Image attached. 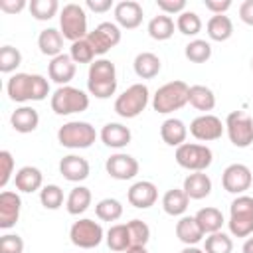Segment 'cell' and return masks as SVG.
Wrapping results in <instances>:
<instances>
[{
  "label": "cell",
  "mask_w": 253,
  "mask_h": 253,
  "mask_svg": "<svg viewBox=\"0 0 253 253\" xmlns=\"http://www.w3.org/2000/svg\"><path fill=\"white\" fill-rule=\"evenodd\" d=\"M6 91L16 103L43 101L49 95V81L40 73H16L8 79Z\"/></svg>",
  "instance_id": "obj_1"
},
{
  "label": "cell",
  "mask_w": 253,
  "mask_h": 253,
  "mask_svg": "<svg viewBox=\"0 0 253 253\" xmlns=\"http://www.w3.org/2000/svg\"><path fill=\"white\" fill-rule=\"evenodd\" d=\"M87 89L97 99H109L117 91V69L111 59H95L89 65Z\"/></svg>",
  "instance_id": "obj_2"
},
{
  "label": "cell",
  "mask_w": 253,
  "mask_h": 253,
  "mask_svg": "<svg viewBox=\"0 0 253 253\" xmlns=\"http://www.w3.org/2000/svg\"><path fill=\"white\" fill-rule=\"evenodd\" d=\"M188 91L190 87L184 81H168L162 87L156 89L154 97H152V107L156 113L160 115H168L172 111L182 109L188 103Z\"/></svg>",
  "instance_id": "obj_3"
},
{
  "label": "cell",
  "mask_w": 253,
  "mask_h": 253,
  "mask_svg": "<svg viewBox=\"0 0 253 253\" xmlns=\"http://www.w3.org/2000/svg\"><path fill=\"white\" fill-rule=\"evenodd\" d=\"M229 231L235 237H249L253 233V198L237 196L229 206Z\"/></svg>",
  "instance_id": "obj_4"
},
{
  "label": "cell",
  "mask_w": 253,
  "mask_h": 253,
  "mask_svg": "<svg viewBox=\"0 0 253 253\" xmlns=\"http://www.w3.org/2000/svg\"><path fill=\"white\" fill-rule=\"evenodd\" d=\"M59 28H61V36L65 40L79 42L83 38H87V14L85 8L81 4H65L59 12Z\"/></svg>",
  "instance_id": "obj_5"
},
{
  "label": "cell",
  "mask_w": 253,
  "mask_h": 253,
  "mask_svg": "<svg viewBox=\"0 0 253 253\" xmlns=\"http://www.w3.org/2000/svg\"><path fill=\"white\" fill-rule=\"evenodd\" d=\"M51 111L55 115H73V113H83L89 107V95L77 87L63 85L57 87L51 95Z\"/></svg>",
  "instance_id": "obj_6"
},
{
  "label": "cell",
  "mask_w": 253,
  "mask_h": 253,
  "mask_svg": "<svg viewBox=\"0 0 253 253\" xmlns=\"http://www.w3.org/2000/svg\"><path fill=\"white\" fill-rule=\"evenodd\" d=\"M148 99H150L148 87L144 83H134V85H130L128 89H125L117 97L115 113L119 117H123V119H134V117H138L146 109Z\"/></svg>",
  "instance_id": "obj_7"
},
{
  "label": "cell",
  "mask_w": 253,
  "mask_h": 253,
  "mask_svg": "<svg viewBox=\"0 0 253 253\" xmlns=\"http://www.w3.org/2000/svg\"><path fill=\"white\" fill-rule=\"evenodd\" d=\"M97 138L95 126L85 121H69L57 130V140L65 148H89Z\"/></svg>",
  "instance_id": "obj_8"
},
{
  "label": "cell",
  "mask_w": 253,
  "mask_h": 253,
  "mask_svg": "<svg viewBox=\"0 0 253 253\" xmlns=\"http://www.w3.org/2000/svg\"><path fill=\"white\" fill-rule=\"evenodd\" d=\"M174 156L182 168L192 170V172H204L206 168H210L213 160V152L206 144H192V142L180 144Z\"/></svg>",
  "instance_id": "obj_9"
},
{
  "label": "cell",
  "mask_w": 253,
  "mask_h": 253,
  "mask_svg": "<svg viewBox=\"0 0 253 253\" xmlns=\"http://www.w3.org/2000/svg\"><path fill=\"white\" fill-rule=\"evenodd\" d=\"M103 227L99 221L95 219H89V217H83V219H77L71 229H69V239L75 247L79 249H93L97 247L101 241H103Z\"/></svg>",
  "instance_id": "obj_10"
},
{
  "label": "cell",
  "mask_w": 253,
  "mask_h": 253,
  "mask_svg": "<svg viewBox=\"0 0 253 253\" xmlns=\"http://www.w3.org/2000/svg\"><path fill=\"white\" fill-rule=\"evenodd\" d=\"M225 130L233 146L247 148L253 142V119L243 111H233L225 119Z\"/></svg>",
  "instance_id": "obj_11"
},
{
  "label": "cell",
  "mask_w": 253,
  "mask_h": 253,
  "mask_svg": "<svg viewBox=\"0 0 253 253\" xmlns=\"http://www.w3.org/2000/svg\"><path fill=\"white\" fill-rule=\"evenodd\" d=\"M87 42L91 43L95 55H105L121 42V28L113 22H101L95 30L87 34Z\"/></svg>",
  "instance_id": "obj_12"
},
{
  "label": "cell",
  "mask_w": 253,
  "mask_h": 253,
  "mask_svg": "<svg viewBox=\"0 0 253 253\" xmlns=\"http://www.w3.org/2000/svg\"><path fill=\"white\" fill-rule=\"evenodd\" d=\"M251 182H253V174L251 170L245 166V164H229L223 174H221V186L225 192L229 194H237L241 196L243 192H247L251 188Z\"/></svg>",
  "instance_id": "obj_13"
},
{
  "label": "cell",
  "mask_w": 253,
  "mask_h": 253,
  "mask_svg": "<svg viewBox=\"0 0 253 253\" xmlns=\"http://www.w3.org/2000/svg\"><path fill=\"white\" fill-rule=\"evenodd\" d=\"M223 128H225V125L215 115H210V113H204V115L196 117L190 123V134L194 138L202 140V142H210V140L221 138Z\"/></svg>",
  "instance_id": "obj_14"
},
{
  "label": "cell",
  "mask_w": 253,
  "mask_h": 253,
  "mask_svg": "<svg viewBox=\"0 0 253 253\" xmlns=\"http://www.w3.org/2000/svg\"><path fill=\"white\" fill-rule=\"evenodd\" d=\"M105 170L111 178L115 180H132L138 174V162L134 156L126 154V152H117L111 154L105 162Z\"/></svg>",
  "instance_id": "obj_15"
},
{
  "label": "cell",
  "mask_w": 253,
  "mask_h": 253,
  "mask_svg": "<svg viewBox=\"0 0 253 253\" xmlns=\"http://www.w3.org/2000/svg\"><path fill=\"white\" fill-rule=\"evenodd\" d=\"M126 198H128L130 206H134L138 210H148L158 200V188L148 180H140V182H134L128 188Z\"/></svg>",
  "instance_id": "obj_16"
},
{
  "label": "cell",
  "mask_w": 253,
  "mask_h": 253,
  "mask_svg": "<svg viewBox=\"0 0 253 253\" xmlns=\"http://www.w3.org/2000/svg\"><path fill=\"white\" fill-rule=\"evenodd\" d=\"M142 6L134 0H123L115 6V20L117 26L125 28V30H134L142 24Z\"/></svg>",
  "instance_id": "obj_17"
},
{
  "label": "cell",
  "mask_w": 253,
  "mask_h": 253,
  "mask_svg": "<svg viewBox=\"0 0 253 253\" xmlns=\"http://www.w3.org/2000/svg\"><path fill=\"white\" fill-rule=\"evenodd\" d=\"M20 210H22V200L16 192L4 190L0 194V227L2 229H10L16 225L18 217H20Z\"/></svg>",
  "instance_id": "obj_18"
},
{
  "label": "cell",
  "mask_w": 253,
  "mask_h": 253,
  "mask_svg": "<svg viewBox=\"0 0 253 253\" xmlns=\"http://www.w3.org/2000/svg\"><path fill=\"white\" fill-rule=\"evenodd\" d=\"M47 75L53 83H57L59 87L69 85V81L75 77V61L71 59V55L61 53L57 57H53L47 65Z\"/></svg>",
  "instance_id": "obj_19"
},
{
  "label": "cell",
  "mask_w": 253,
  "mask_h": 253,
  "mask_svg": "<svg viewBox=\"0 0 253 253\" xmlns=\"http://www.w3.org/2000/svg\"><path fill=\"white\" fill-rule=\"evenodd\" d=\"M59 174L69 182H83L89 176V162L83 156L67 154L59 160Z\"/></svg>",
  "instance_id": "obj_20"
},
{
  "label": "cell",
  "mask_w": 253,
  "mask_h": 253,
  "mask_svg": "<svg viewBox=\"0 0 253 253\" xmlns=\"http://www.w3.org/2000/svg\"><path fill=\"white\" fill-rule=\"evenodd\" d=\"M10 125L16 132H22V134H28V132H34L40 125V115L34 107H28V105H22L18 107L12 115H10Z\"/></svg>",
  "instance_id": "obj_21"
},
{
  "label": "cell",
  "mask_w": 253,
  "mask_h": 253,
  "mask_svg": "<svg viewBox=\"0 0 253 253\" xmlns=\"http://www.w3.org/2000/svg\"><path fill=\"white\" fill-rule=\"evenodd\" d=\"M182 190L186 192V196L190 200H204L211 192V180L204 172H192V174H188L184 178Z\"/></svg>",
  "instance_id": "obj_22"
},
{
  "label": "cell",
  "mask_w": 253,
  "mask_h": 253,
  "mask_svg": "<svg viewBox=\"0 0 253 253\" xmlns=\"http://www.w3.org/2000/svg\"><path fill=\"white\" fill-rule=\"evenodd\" d=\"M130 138H132L130 128L121 123H107L101 128V140L111 148H125L130 142Z\"/></svg>",
  "instance_id": "obj_23"
},
{
  "label": "cell",
  "mask_w": 253,
  "mask_h": 253,
  "mask_svg": "<svg viewBox=\"0 0 253 253\" xmlns=\"http://www.w3.org/2000/svg\"><path fill=\"white\" fill-rule=\"evenodd\" d=\"M63 36H61V32L59 30H55V28H45V30H42L40 32V36H38V47H40V51L43 53V55H47V57H57V55H61V49H63Z\"/></svg>",
  "instance_id": "obj_24"
},
{
  "label": "cell",
  "mask_w": 253,
  "mask_h": 253,
  "mask_svg": "<svg viewBox=\"0 0 253 253\" xmlns=\"http://www.w3.org/2000/svg\"><path fill=\"white\" fill-rule=\"evenodd\" d=\"M14 184H16V188L20 192L32 194V192H36V190L42 188L43 176H42L40 168H36V166H22L16 172V176H14Z\"/></svg>",
  "instance_id": "obj_25"
},
{
  "label": "cell",
  "mask_w": 253,
  "mask_h": 253,
  "mask_svg": "<svg viewBox=\"0 0 253 253\" xmlns=\"http://www.w3.org/2000/svg\"><path fill=\"white\" fill-rule=\"evenodd\" d=\"M160 136L168 146H176L178 148L180 144H184V140L188 136V126L180 119L170 117L160 125Z\"/></svg>",
  "instance_id": "obj_26"
},
{
  "label": "cell",
  "mask_w": 253,
  "mask_h": 253,
  "mask_svg": "<svg viewBox=\"0 0 253 253\" xmlns=\"http://www.w3.org/2000/svg\"><path fill=\"white\" fill-rule=\"evenodd\" d=\"M176 237L184 245H196L204 239V231L200 229L194 215H182L176 223Z\"/></svg>",
  "instance_id": "obj_27"
},
{
  "label": "cell",
  "mask_w": 253,
  "mask_h": 253,
  "mask_svg": "<svg viewBox=\"0 0 253 253\" xmlns=\"http://www.w3.org/2000/svg\"><path fill=\"white\" fill-rule=\"evenodd\" d=\"M132 67H134V73L140 77V79H152L160 73V57L152 51H140L134 61H132Z\"/></svg>",
  "instance_id": "obj_28"
},
{
  "label": "cell",
  "mask_w": 253,
  "mask_h": 253,
  "mask_svg": "<svg viewBox=\"0 0 253 253\" xmlns=\"http://www.w3.org/2000/svg\"><path fill=\"white\" fill-rule=\"evenodd\" d=\"M188 204H190V198L186 196L184 190L180 188H172L168 190L164 196H162V208L168 215L176 217V215H184V211L188 210Z\"/></svg>",
  "instance_id": "obj_29"
},
{
  "label": "cell",
  "mask_w": 253,
  "mask_h": 253,
  "mask_svg": "<svg viewBox=\"0 0 253 253\" xmlns=\"http://www.w3.org/2000/svg\"><path fill=\"white\" fill-rule=\"evenodd\" d=\"M196 217V221H198V225H200V229L204 231V235L208 233H215V231H219L221 229V225H223V213L217 210V208H202V210H198V213L194 215Z\"/></svg>",
  "instance_id": "obj_30"
},
{
  "label": "cell",
  "mask_w": 253,
  "mask_h": 253,
  "mask_svg": "<svg viewBox=\"0 0 253 253\" xmlns=\"http://www.w3.org/2000/svg\"><path fill=\"white\" fill-rule=\"evenodd\" d=\"M206 30H208L210 40H213V42H225V40H229L231 34H233V24H231L229 16H225V14H215V16H211V18L208 20Z\"/></svg>",
  "instance_id": "obj_31"
},
{
  "label": "cell",
  "mask_w": 253,
  "mask_h": 253,
  "mask_svg": "<svg viewBox=\"0 0 253 253\" xmlns=\"http://www.w3.org/2000/svg\"><path fill=\"white\" fill-rule=\"evenodd\" d=\"M188 103L198 111H211L215 107V95L206 85H192L188 91Z\"/></svg>",
  "instance_id": "obj_32"
},
{
  "label": "cell",
  "mask_w": 253,
  "mask_h": 253,
  "mask_svg": "<svg viewBox=\"0 0 253 253\" xmlns=\"http://www.w3.org/2000/svg\"><path fill=\"white\" fill-rule=\"evenodd\" d=\"M91 200H93V196H91V190H89V188H85V186H75V188L69 192L67 200H65V208H67V211H69L71 215H79V213H83V211L91 206Z\"/></svg>",
  "instance_id": "obj_33"
},
{
  "label": "cell",
  "mask_w": 253,
  "mask_h": 253,
  "mask_svg": "<svg viewBox=\"0 0 253 253\" xmlns=\"http://www.w3.org/2000/svg\"><path fill=\"white\" fill-rule=\"evenodd\" d=\"M148 36L152 40L164 42L174 36V20L166 14H158L148 22Z\"/></svg>",
  "instance_id": "obj_34"
},
{
  "label": "cell",
  "mask_w": 253,
  "mask_h": 253,
  "mask_svg": "<svg viewBox=\"0 0 253 253\" xmlns=\"http://www.w3.org/2000/svg\"><path fill=\"white\" fill-rule=\"evenodd\" d=\"M107 245L111 251H126L130 247V235L126 223L111 225L107 231Z\"/></svg>",
  "instance_id": "obj_35"
},
{
  "label": "cell",
  "mask_w": 253,
  "mask_h": 253,
  "mask_svg": "<svg viewBox=\"0 0 253 253\" xmlns=\"http://www.w3.org/2000/svg\"><path fill=\"white\" fill-rule=\"evenodd\" d=\"M186 59L192 63H206L211 57V45L206 40H192L184 49Z\"/></svg>",
  "instance_id": "obj_36"
},
{
  "label": "cell",
  "mask_w": 253,
  "mask_h": 253,
  "mask_svg": "<svg viewBox=\"0 0 253 253\" xmlns=\"http://www.w3.org/2000/svg\"><path fill=\"white\" fill-rule=\"evenodd\" d=\"M231 249H233V241L223 231H215L206 237V243H204L206 253H231Z\"/></svg>",
  "instance_id": "obj_37"
},
{
  "label": "cell",
  "mask_w": 253,
  "mask_h": 253,
  "mask_svg": "<svg viewBox=\"0 0 253 253\" xmlns=\"http://www.w3.org/2000/svg\"><path fill=\"white\" fill-rule=\"evenodd\" d=\"M30 14L40 20V22H45V20H51L57 10H59V2L57 0H32L30 2Z\"/></svg>",
  "instance_id": "obj_38"
},
{
  "label": "cell",
  "mask_w": 253,
  "mask_h": 253,
  "mask_svg": "<svg viewBox=\"0 0 253 253\" xmlns=\"http://www.w3.org/2000/svg\"><path fill=\"white\" fill-rule=\"evenodd\" d=\"M176 28H178V32L184 34V36H198V34L202 32V20H200V16H198L196 12L184 10V12L178 16V20H176Z\"/></svg>",
  "instance_id": "obj_39"
},
{
  "label": "cell",
  "mask_w": 253,
  "mask_h": 253,
  "mask_svg": "<svg viewBox=\"0 0 253 253\" xmlns=\"http://www.w3.org/2000/svg\"><path fill=\"white\" fill-rule=\"evenodd\" d=\"M95 213L103 221H117L123 215V206L115 198H105L95 206Z\"/></svg>",
  "instance_id": "obj_40"
},
{
  "label": "cell",
  "mask_w": 253,
  "mask_h": 253,
  "mask_svg": "<svg viewBox=\"0 0 253 253\" xmlns=\"http://www.w3.org/2000/svg\"><path fill=\"white\" fill-rule=\"evenodd\" d=\"M40 202L45 210H57L63 204V190L57 184H47L40 190Z\"/></svg>",
  "instance_id": "obj_41"
},
{
  "label": "cell",
  "mask_w": 253,
  "mask_h": 253,
  "mask_svg": "<svg viewBox=\"0 0 253 253\" xmlns=\"http://www.w3.org/2000/svg\"><path fill=\"white\" fill-rule=\"evenodd\" d=\"M22 63V53L14 45H2L0 47V71L2 73H12L16 67Z\"/></svg>",
  "instance_id": "obj_42"
},
{
  "label": "cell",
  "mask_w": 253,
  "mask_h": 253,
  "mask_svg": "<svg viewBox=\"0 0 253 253\" xmlns=\"http://www.w3.org/2000/svg\"><path fill=\"white\" fill-rule=\"evenodd\" d=\"M69 55L75 63H93L95 61V51L91 47V43L87 42V38L79 40V42H73L71 47H69Z\"/></svg>",
  "instance_id": "obj_43"
},
{
  "label": "cell",
  "mask_w": 253,
  "mask_h": 253,
  "mask_svg": "<svg viewBox=\"0 0 253 253\" xmlns=\"http://www.w3.org/2000/svg\"><path fill=\"white\" fill-rule=\"evenodd\" d=\"M128 235H130V245H146L150 239V227L142 219H130L126 221Z\"/></svg>",
  "instance_id": "obj_44"
},
{
  "label": "cell",
  "mask_w": 253,
  "mask_h": 253,
  "mask_svg": "<svg viewBox=\"0 0 253 253\" xmlns=\"http://www.w3.org/2000/svg\"><path fill=\"white\" fill-rule=\"evenodd\" d=\"M12 174H14V158L8 150H2L0 152V188L2 190L8 186Z\"/></svg>",
  "instance_id": "obj_45"
},
{
  "label": "cell",
  "mask_w": 253,
  "mask_h": 253,
  "mask_svg": "<svg viewBox=\"0 0 253 253\" xmlns=\"http://www.w3.org/2000/svg\"><path fill=\"white\" fill-rule=\"evenodd\" d=\"M24 239L18 233H6L0 237V253H22Z\"/></svg>",
  "instance_id": "obj_46"
},
{
  "label": "cell",
  "mask_w": 253,
  "mask_h": 253,
  "mask_svg": "<svg viewBox=\"0 0 253 253\" xmlns=\"http://www.w3.org/2000/svg\"><path fill=\"white\" fill-rule=\"evenodd\" d=\"M158 10H162V14H182L186 10V0H156Z\"/></svg>",
  "instance_id": "obj_47"
},
{
  "label": "cell",
  "mask_w": 253,
  "mask_h": 253,
  "mask_svg": "<svg viewBox=\"0 0 253 253\" xmlns=\"http://www.w3.org/2000/svg\"><path fill=\"white\" fill-rule=\"evenodd\" d=\"M26 6H30L26 0H0V10L6 14H18Z\"/></svg>",
  "instance_id": "obj_48"
},
{
  "label": "cell",
  "mask_w": 253,
  "mask_h": 253,
  "mask_svg": "<svg viewBox=\"0 0 253 253\" xmlns=\"http://www.w3.org/2000/svg\"><path fill=\"white\" fill-rule=\"evenodd\" d=\"M204 6L215 16V14H225L231 8V0H204Z\"/></svg>",
  "instance_id": "obj_49"
},
{
  "label": "cell",
  "mask_w": 253,
  "mask_h": 253,
  "mask_svg": "<svg viewBox=\"0 0 253 253\" xmlns=\"http://www.w3.org/2000/svg\"><path fill=\"white\" fill-rule=\"evenodd\" d=\"M239 18L247 26H253V0H245L239 6Z\"/></svg>",
  "instance_id": "obj_50"
},
{
  "label": "cell",
  "mask_w": 253,
  "mask_h": 253,
  "mask_svg": "<svg viewBox=\"0 0 253 253\" xmlns=\"http://www.w3.org/2000/svg\"><path fill=\"white\" fill-rule=\"evenodd\" d=\"M85 6H87L89 10H93V12L103 14V12H107V10L113 8V0H87Z\"/></svg>",
  "instance_id": "obj_51"
},
{
  "label": "cell",
  "mask_w": 253,
  "mask_h": 253,
  "mask_svg": "<svg viewBox=\"0 0 253 253\" xmlns=\"http://www.w3.org/2000/svg\"><path fill=\"white\" fill-rule=\"evenodd\" d=\"M125 253H148V251H146V245H130Z\"/></svg>",
  "instance_id": "obj_52"
},
{
  "label": "cell",
  "mask_w": 253,
  "mask_h": 253,
  "mask_svg": "<svg viewBox=\"0 0 253 253\" xmlns=\"http://www.w3.org/2000/svg\"><path fill=\"white\" fill-rule=\"evenodd\" d=\"M243 253H253V237H247L243 243Z\"/></svg>",
  "instance_id": "obj_53"
},
{
  "label": "cell",
  "mask_w": 253,
  "mask_h": 253,
  "mask_svg": "<svg viewBox=\"0 0 253 253\" xmlns=\"http://www.w3.org/2000/svg\"><path fill=\"white\" fill-rule=\"evenodd\" d=\"M180 253H206V251H204V249H198L196 245H186Z\"/></svg>",
  "instance_id": "obj_54"
},
{
  "label": "cell",
  "mask_w": 253,
  "mask_h": 253,
  "mask_svg": "<svg viewBox=\"0 0 253 253\" xmlns=\"http://www.w3.org/2000/svg\"><path fill=\"white\" fill-rule=\"evenodd\" d=\"M251 67H253V59H251Z\"/></svg>",
  "instance_id": "obj_55"
}]
</instances>
